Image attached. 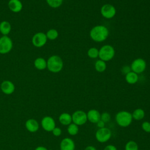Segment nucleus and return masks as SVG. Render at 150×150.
<instances>
[{"mask_svg":"<svg viewBox=\"0 0 150 150\" xmlns=\"http://www.w3.org/2000/svg\"><path fill=\"white\" fill-rule=\"evenodd\" d=\"M109 35V31L104 25H97L93 27L90 31L91 39L96 42L104 41Z\"/></svg>","mask_w":150,"mask_h":150,"instance_id":"obj_1","label":"nucleus"},{"mask_svg":"<svg viewBox=\"0 0 150 150\" xmlns=\"http://www.w3.org/2000/svg\"><path fill=\"white\" fill-rule=\"evenodd\" d=\"M63 67V62L57 55H52L47 60V69L52 73L60 72Z\"/></svg>","mask_w":150,"mask_h":150,"instance_id":"obj_2","label":"nucleus"},{"mask_svg":"<svg viewBox=\"0 0 150 150\" xmlns=\"http://www.w3.org/2000/svg\"><path fill=\"white\" fill-rule=\"evenodd\" d=\"M115 121L120 127H127L132 122V114L127 111H120L115 115Z\"/></svg>","mask_w":150,"mask_h":150,"instance_id":"obj_3","label":"nucleus"},{"mask_svg":"<svg viewBox=\"0 0 150 150\" xmlns=\"http://www.w3.org/2000/svg\"><path fill=\"white\" fill-rule=\"evenodd\" d=\"M115 56V49L110 45L103 46L99 50L98 57L100 60L104 62L111 60Z\"/></svg>","mask_w":150,"mask_h":150,"instance_id":"obj_4","label":"nucleus"},{"mask_svg":"<svg viewBox=\"0 0 150 150\" xmlns=\"http://www.w3.org/2000/svg\"><path fill=\"white\" fill-rule=\"evenodd\" d=\"M13 47L12 39L8 36H2L0 38V54H4L11 52Z\"/></svg>","mask_w":150,"mask_h":150,"instance_id":"obj_5","label":"nucleus"},{"mask_svg":"<svg viewBox=\"0 0 150 150\" xmlns=\"http://www.w3.org/2000/svg\"><path fill=\"white\" fill-rule=\"evenodd\" d=\"M96 138L100 143L107 142L111 137V132L110 129L106 127L98 128L96 132Z\"/></svg>","mask_w":150,"mask_h":150,"instance_id":"obj_6","label":"nucleus"},{"mask_svg":"<svg viewBox=\"0 0 150 150\" xmlns=\"http://www.w3.org/2000/svg\"><path fill=\"white\" fill-rule=\"evenodd\" d=\"M146 67V63L145 60L142 58L135 59L131 64V71L137 74H140L144 72Z\"/></svg>","mask_w":150,"mask_h":150,"instance_id":"obj_7","label":"nucleus"},{"mask_svg":"<svg viewBox=\"0 0 150 150\" xmlns=\"http://www.w3.org/2000/svg\"><path fill=\"white\" fill-rule=\"evenodd\" d=\"M72 122L77 125H82L86 124L87 121V113L82 110H77L72 115Z\"/></svg>","mask_w":150,"mask_h":150,"instance_id":"obj_8","label":"nucleus"},{"mask_svg":"<svg viewBox=\"0 0 150 150\" xmlns=\"http://www.w3.org/2000/svg\"><path fill=\"white\" fill-rule=\"evenodd\" d=\"M47 38L46 33L43 32L36 33L32 38V43L33 45L36 47H42L45 46L47 42Z\"/></svg>","mask_w":150,"mask_h":150,"instance_id":"obj_9","label":"nucleus"},{"mask_svg":"<svg viewBox=\"0 0 150 150\" xmlns=\"http://www.w3.org/2000/svg\"><path fill=\"white\" fill-rule=\"evenodd\" d=\"M101 15L106 19H111L116 14L115 8L111 4H107L103 5L100 9Z\"/></svg>","mask_w":150,"mask_h":150,"instance_id":"obj_10","label":"nucleus"},{"mask_svg":"<svg viewBox=\"0 0 150 150\" xmlns=\"http://www.w3.org/2000/svg\"><path fill=\"white\" fill-rule=\"evenodd\" d=\"M41 125L43 129L47 132H52L56 127L54 120L50 116H45L41 120Z\"/></svg>","mask_w":150,"mask_h":150,"instance_id":"obj_11","label":"nucleus"},{"mask_svg":"<svg viewBox=\"0 0 150 150\" xmlns=\"http://www.w3.org/2000/svg\"><path fill=\"white\" fill-rule=\"evenodd\" d=\"M0 88L2 93L6 95H10L12 94L15 90L14 84L9 80L3 81L1 84Z\"/></svg>","mask_w":150,"mask_h":150,"instance_id":"obj_12","label":"nucleus"},{"mask_svg":"<svg viewBox=\"0 0 150 150\" xmlns=\"http://www.w3.org/2000/svg\"><path fill=\"white\" fill-rule=\"evenodd\" d=\"M60 150H74L75 143L70 138H63L60 144Z\"/></svg>","mask_w":150,"mask_h":150,"instance_id":"obj_13","label":"nucleus"},{"mask_svg":"<svg viewBox=\"0 0 150 150\" xmlns=\"http://www.w3.org/2000/svg\"><path fill=\"white\" fill-rule=\"evenodd\" d=\"M9 9L14 13L21 12L23 8V5L20 0H9L8 4Z\"/></svg>","mask_w":150,"mask_h":150,"instance_id":"obj_14","label":"nucleus"},{"mask_svg":"<svg viewBox=\"0 0 150 150\" xmlns=\"http://www.w3.org/2000/svg\"><path fill=\"white\" fill-rule=\"evenodd\" d=\"M87 120L90 122L96 124L100 120L101 114L98 110L96 109H91L87 112Z\"/></svg>","mask_w":150,"mask_h":150,"instance_id":"obj_15","label":"nucleus"},{"mask_svg":"<svg viewBox=\"0 0 150 150\" xmlns=\"http://www.w3.org/2000/svg\"><path fill=\"white\" fill-rule=\"evenodd\" d=\"M25 127L29 132H36L38 131L39 128V124L36 120L30 118L26 121Z\"/></svg>","mask_w":150,"mask_h":150,"instance_id":"obj_16","label":"nucleus"},{"mask_svg":"<svg viewBox=\"0 0 150 150\" xmlns=\"http://www.w3.org/2000/svg\"><path fill=\"white\" fill-rule=\"evenodd\" d=\"M11 25L9 22L3 21L0 23V32L3 36H8L11 32Z\"/></svg>","mask_w":150,"mask_h":150,"instance_id":"obj_17","label":"nucleus"},{"mask_svg":"<svg viewBox=\"0 0 150 150\" xmlns=\"http://www.w3.org/2000/svg\"><path fill=\"white\" fill-rule=\"evenodd\" d=\"M59 121L63 125H69L72 122L71 115L67 112H63L59 115Z\"/></svg>","mask_w":150,"mask_h":150,"instance_id":"obj_18","label":"nucleus"},{"mask_svg":"<svg viewBox=\"0 0 150 150\" xmlns=\"http://www.w3.org/2000/svg\"><path fill=\"white\" fill-rule=\"evenodd\" d=\"M35 68L39 70H43L47 68V61L43 57H38L34 61Z\"/></svg>","mask_w":150,"mask_h":150,"instance_id":"obj_19","label":"nucleus"},{"mask_svg":"<svg viewBox=\"0 0 150 150\" xmlns=\"http://www.w3.org/2000/svg\"><path fill=\"white\" fill-rule=\"evenodd\" d=\"M125 81L129 84H135L138 80V74L134 73L132 71H129L125 74Z\"/></svg>","mask_w":150,"mask_h":150,"instance_id":"obj_20","label":"nucleus"},{"mask_svg":"<svg viewBox=\"0 0 150 150\" xmlns=\"http://www.w3.org/2000/svg\"><path fill=\"white\" fill-rule=\"evenodd\" d=\"M132 119L135 120H141L145 117V111L142 108H137L131 114Z\"/></svg>","mask_w":150,"mask_h":150,"instance_id":"obj_21","label":"nucleus"},{"mask_svg":"<svg viewBox=\"0 0 150 150\" xmlns=\"http://www.w3.org/2000/svg\"><path fill=\"white\" fill-rule=\"evenodd\" d=\"M94 67H95L96 70L98 72L102 73V72L104 71L106 69V67H107L105 62H104L103 60H101L100 59L97 60L95 63Z\"/></svg>","mask_w":150,"mask_h":150,"instance_id":"obj_22","label":"nucleus"},{"mask_svg":"<svg viewBox=\"0 0 150 150\" xmlns=\"http://www.w3.org/2000/svg\"><path fill=\"white\" fill-rule=\"evenodd\" d=\"M67 132L70 135H76L79 132V127L76 124H74L73 122L70 124L67 125Z\"/></svg>","mask_w":150,"mask_h":150,"instance_id":"obj_23","label":"nucleus"},{"mask_svg":"<svg viewBox=\"0 0 150 150\" xmlns=\"http://www.w3.org/2000/svg\"><path fill=\"white\" fill-rule=\"evenodd\" d=\"M46 35L47 39H49L50 40H53L57 38L59 36V33L56 29H50L47 30V32L46 33Z\"/></svg>","mask_w":150,"mask_h":150,"instance_id":"obj_24","label":"nucleus"},{"mask_svg":"<svg viewBox=\"0 0 150 150\" xmlns=\"http://www.w3.org/2000/svg\"><path fill=\"white\" fill-rule=\"evenodd\" d=\"M46 1L51 8H57L62 5L63 0H46Z\"/></svg>","mask_w":150,"mask_h":150,"instance_id":"obj_25","label":"nucleus"},{"mask_svg":"<svg viewBox=\"0 0 150 150\" xmlns=\"http://www.w3.org/2000/svg\"><path fill=\"white\" fill-rule=\"evenodd\" d=\"M125 150H138V145L136 142L129 141L125 145Z\"/></svg>","mask_w":150,"mask_h":150,"instance_id":"obj_26","label":"nucleus"},{"mask_svg":"<svg viewBox=\"0 0 150 150\" xmlns=\"http://www.w3.org/2000/svg\"><path fill=\"white\" fill-rule=\"evenodd\" d=\"M98 52L99 50L97 48L94 47H91L87 51V55L90 58L96 59L98 57Z\"/></svg>","mask_w":150,"mask_h":150,"instance_id":"obj_27","label":"nucleus"},{"mask_svg":"<svg viewBox=\"0 0 150 150\" xmlns=\"http://www.w3.org/2000/svg\"><path fill=\"white\" fill-rule=\"evenodd\" d=\"M111 119V115L110 114L107 112H104L101 114L100 120L104 121L105 123L108 122Z\"/></svg>","mask_w":150,"mask_h":150,"instance_id":"obj_28","label":"nucleus"},{"mask_svg":"<svg viewBox=\"0 0 150 150\" xmlns=\"http://www.w3.org/2000/svg\"><path fill=\"white\" fill-rule=\"evenodd\" d=\"M142 129L147 133H150V122L148 121H144L141 125Z\"/></svg>","mask_w":150,"mask_h":150,"instance_id":"obj_29","label":"nucleus"},{"mask_svg":"<svg viewBox=\"0 0 150 150\" xmlns=\"http://www.w3.org/2000/svg\"><path fill=\"white\" fill-rule=\"evenodd\" d=\"M52 134L55 137H59L62 134V129L59 127H55L52 131Z\"/></svg>","mask_w":150,"mask_h":150,"instance_id":"obj_30","label":"nucleus"},{"mask_svg":"<svg viewBox=\"0 0 150 150\" xmlns=\"http://www.w3.org/2000/svg\"><path fill=\"white\" fill-rule=\"evenodd\" d=\"M131 71V67H129L128 66H124L122 67L121 69V71L123 74H127L128 73H129V71Z\"/></svg>","mask_w":150,"mask_h":150,"instance_id":"obj_31","label":"nucleus"},{"mask_svg":"<svg viewBox=\"0 0 150 150\" xmlns=\"http://www.w3.org/2000/svg\"><path fill=\"white\" fill-rule=\"evenodd\" d=\"M103 150H117V149L113 145H108L106 146H105Z\"/></svg>","mask_w":150,"mask_h":150,"instance_id":"obj_32","label":"nucleus"},{"mask_svg":"<svg viewBox=\"0 0 150 150\" xmlns=\"http://www.w3.org/2000/svg\"><path fill=\"white\" fill-rule=\"evenodd\" d=\"M96 124H97V127H98L99 128H101L105 127V123L104 121H103L102 120H100Z\"/></svg>","mask_w":150,"mask_h":150,"instance_id":"obj_33","label":"nucleus"},{"mask_svg":"<svg viewBox=\"0 0 150 150\" xmlns=\"http://www.w3.org/2000/svg\"><path fill=\"white\" fill-rule=\"evenodd\" d=\"M84 150H97V149L94 146L91 145H88L85 148Z\"/></svg>","mask_w":150,"mask_h":150,"instance_id":"obj_34","label":"nucleus"},{"mask_svg":"<svg viewBox=\"0 0 150 150\" xmlns=\"http://www.w3.org/2000/svg\"><path fill=\"white\" fill-rule=\"evenodd\" d=\"M35 150H47V149L43 146H39L38 147H36Z\"/></svg>","mask_w":150,"mask_h":150,"instance_id":"obj_35","label":"nucleus"},{"mask_svg":"<svg viewBox=\"0 0 150 150\" xmlns=\"http://www.w3.org/2000/svg\"></svg>","mask_w":150,"mask_h":150,"instance_id":"obj_36","label":"nucleus"}]
</instances>
